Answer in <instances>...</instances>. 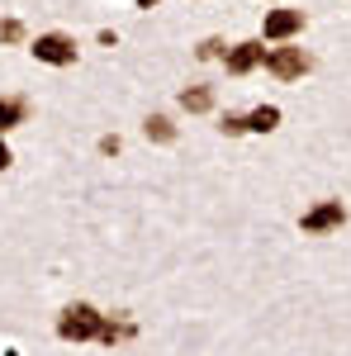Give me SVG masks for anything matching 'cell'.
<instances>
[{"label":"cell","mask_w":351,"mask_h":356,"mask_svg":"<svg viewBox=\"0 0 351 356\" xmlns=\"http://www.w3.org/2000/svg\"><path fill=\"white\" fill-rule=\"evenodd\" d=\"M100 323H105V314H95L90 304H72L57 318V337L62 342H90V337H100Z\"/></svg>","instance_id":"cell-1"},{"label":"cell","mask_w":351,"mask_h":356,"mask_svg":"<svg viewBox=\"0 0 351 356\" xmlns=\"http://www.w3.org/2000/svg\"><path fill=\"white\" fill-rule=\"evenodd\" d=\"M275 124H280V110L275 105H261V110L247 114V134H270Z\"/></svg>","instance_id":"cell-9"},{"label":"cell","mask_w":351,"mask_h":356,"mask_svg":"<svg viewBox=\"0 0 351 356\" xmlns=\"http://www.w3.org/2000/svg\"><path fill=\"white\" fill-rule=\"evenodd\" d=\"M218 129H223L228 138H238V134H247V119H243V114H223V124H218Z\"/></svg>","instance_id":"cell-12"},{"label":"cell","mask_w":351,"mask_h":356,"mask_svg":"<svg viewBox=\"0 0 351 356\" xmlns=\"http://www.w3.org/2000/svg\"><path fill=\"white\" fill-rule=\"evenodd\" d=\"M266 67L280 81H295V76L309 72V53L304 48H266Z\"/></svg>","instance_id":"cell-3"},{"label":"cell","mask_w":351,"mask_h":356,"mask_svg":"<svg viewBox=\"0 0 351 356\" xmlns=\"http://www.w3.org/2000/svg\"><path fill=\"white\" fill-rule=\"evenodd\" d=\"M347 223V204L342 200H323L318 209H309L304 219H299V228L304 233H327V228H342Z\"/></svg>","instance_id":"cell-4"},{"label":"cell","mask_w":351,"mask_h":356,"mask_svg":"<svg viewBox=\"0 0 351 356\" xmlns=\"http://www.w3.org/2000/svg\"><path fill=\"white\" fill-rule=\"evenodd\" d=\"M181 105H186L190 114H204L214 105V90H209V86H186V90H181Z\"/></svg>","instance_id":"cell-8"},{"label":"cell","mask_w":351,"mask_h":356,"mask_svg":"<svg viewBox=\"0 0 351 356\" xmlns=\"http://www.w3.org/2000/svg\"><path fill=\"white\" fill-rule=\"evenodd\" d=\"M5 356H19V352H5Z\"/></svg>","instance_id":"cell-16"},{"label":"cell","mask_w":351,"mask_h":356,"mask_svg":"<svg viewBox=\"0 0 351 356\" xmlns=\"http://www.w3.org/2000/svg\"><path fill=\"white\" fill-rule=\"evenodd\" d=\"M142 134L152 138V143H171V138H176V124H171L166 114H152V119L142 124Z\"/></svg>","instance_id":"cell-10"},{"label":"cell","mask_w":351,"mask_h":356,"mask_svg":"<svg viewBox=\"0 0 351 356\" xmlns=\"http://www.w3.org/2000/svg\"><path fill=\"white\" fill-rule=\"evenodd\" d=\"M15 162V157H10V147H5V143H0V171H5V166Z\"/></svg>","instance_id":"cell-14"},{"label":"cell","mask_w":351,"mask_h":356,"mask_svg":"<svg viewBox=\"0 0 351 356\" xmlns=\"http://www.w3.org/2000/svg\"><path fill=\"white\" fill-rule=\"evenodd\" d=\"M33 57L48 62V67H72V62H76V38H72V33H38Z\"/></svg>","instance_id":"cell-2"},{"label":"cell","mask_w":351,"mask_h":356,"mask_svg":"<svg viewBox=\"0 0 351 356\" xmlns=\"http://www.w3.org/2000/svg\"><path fill=\"white\" fill-rule=\"evenodd\" d=\"M223 62H228V72L233 76H247V72H256L261 62H266V48L252 38V43H233L228 53H223Z\"/></svg>","instance_id":"cell-5"},{"label":"cell","mask_w":351,"mask_h":356,"mask_svg":"<svg viewBox=\"0 0 351 356\" xmlns=\"http://www.w3.org/2000/svg\"><path fill=\"white\" fill-rule=\"evenodd\" d=\"M24 119H28V100H19V95H5V100H0V134L19 129Z\"/></svg>","instance_id":"cell-7"},{"label":"cell","mask_w":351,"mask_h":356,"mask_svg":"<svg viewBox=\"0 0 351 356\" xmlns=\"http://www.w3.org/2000/svg\"><path fill=\"white\" fill-rule=\"evenodd\" d=\"M199 57H223V43H218V38H204V43H199Z\"/></svg>","instance_id":"cell-13"},{"label":"cell","mask_w":351,"mask_h":356,"mask_svg":"<svg viewBox=\"0 0 351 356\" xmlns=\"http://www.w3.org/2000/svg\"><path fill=\"white\" fill-rule=\"evenodd\" d=\"M24 38V24L19 19H0V43H19Z\"/></svg>","instance_id":"cell-11"},{"label":"cell","mask_w":351,"mask_h":356,"mask_svg":"<svg viewBox=\"0 0 351 356\" xmlns=\"http://www.w3.org/2000/svg\"><path fill=\"white\" fill-rule=\"evenodd\" d=\"M299 29H304V10H270L261 33H266V38H295Z\"/></svg>","instance_id":"cell-6"},{"label":"cell","mask_w":351,"mask_h":356,"mask_svg":"<svg viewBox=\"0 0 351 356\" xmlns=\"http://www.w3.org/2000/svg\"><path fill=\"white\" fill-rule=\"evenodd\" d=\"M138 5H142V10H152V5H157V0H138Z\"/></svg>","instance_id":"cell-15"}]
</instances>
